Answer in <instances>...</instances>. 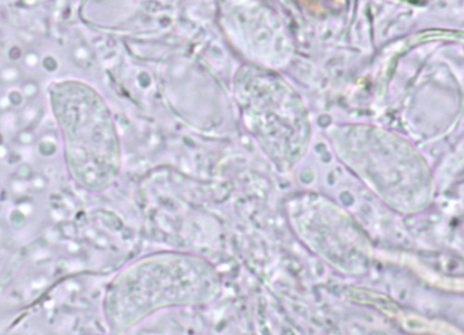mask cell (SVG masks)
<instances>
[{"label": "cell", "instance_id": "cell-1", "mask_svg": "<svg viewBox=\"0 0 464 335\" xmlns=\"http://www.w3.org/2000/svg\"><path fill=\"white\" fill-rule=\"evenodd\" d=\"M138 278L134 317L163 307L198 303L211 300L219 289V280L209 264L197 258L166 256L154 258L139 267L134 273Z\"/></svg>", "mask_w": 464, "mask_h": 335}]
</instances>
